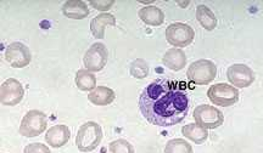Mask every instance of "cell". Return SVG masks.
<instances>
[{
	"instance_id": "1",
	"label": "cell",
	"mask_w": 263,
	"mask_h": 153,
	"mask_svg": "<svg viewBox=\"0 0 263 153\" xmlns=\"http://www.w3.org/2000/svg\"><path fill=\"white\" fill-rule=\"evenodd\" d=\"M190 100L178 81L159 78L141 91L139 110L151 124L168 128L188 116Z\"/></svg>"
},
{
	"instance_id": "2",
	"label": "cell",
	"mask_w": 263,
	"mask_h": 153,
	"mask_svg": "<svg viewBox=\"0 0 263 153\" xmlns=\"http://www.w3.org/2000/svg\"><path fill=\"white\" fill-rule=\"evenodd\" d=\"M103 140V128L95 122H87L78 129L76 145L81 152H90L100 145Z\"/></svg>"
},
{
	"instance_id": "3",
	"label": "cell",
	"mask_w": 263,
	"mask_h": 153,
	"mask_svg": "<svg viewBox=\"0 0 263 153\" xmlns=\"http://www.w3.org/2000/svg\"><path fill=\"white\" fill-rule=\"evenodd\" d=\"M216 76L217 66L212 61L205 60V58L193 62L186 71L188 79L196 85H207L215 80Z\"/></svg>"
},
{
	"instance_id": "4",
	"label": "cell",
	"mask_w": 263,
	"mask_h": 153,
	"mask_svg": "<svg viewBox=\"0 0 263 153\" xmlns=\"http://www.w3.org/2000/svg\"><path fill=\"white\" fill-rule=\"evenodd\" d=\"M48 126V118L44 112L32 110L25 115L20 124V134L25 138H35L45 132Z\"/></svg>"
},
{
	"instance_id": "5",
	"label": "cell",
	"mask_w": 263,
	"mask_h": 153,
	"mask_svg": "<svg viewBox=\"0 0 263 153\" xmlns=\"http://www.w3.org/2000/svg\"><path fill=\"white\" fill-rule=\"evenodd\" d=\"M210 101L219 107H229L239 101V90L227 83H219L210 86L207 91Z\"/></svg>"
},
{
	"instance_id": "6",
	"label": "cell",
	"mask_w": 263,
	"mask_h": 153,
	"mask_svg": "<svg viewBox=\"0 0 263 153\" xmlns=\"http://www.w3.org/2000/svg\"><path fill=\"white\" fill-rule=\"evenodd\" d=\"M195 32L189 25L182 22H174L166 28V39L174 48H185L194 41Z\"/></svg>"
},
{
	"instance_id": "7",
	"label": "cell",
	"mask_w": 263,
	"mask_h": 153,
	"mask_svg": "<svg viewBox=\"0 0 263 153\" xmlns=\"http://www.w3.org/2000/svg\"><path fill=\"white\" fill-rule=\"evenodd\" d=\"M194 119L197 125L205 129H216L224 123V116L217 107L200 105L194 110Z\"/></svg>"
},
{
	"instance_id": "8",
	"label": "cell",
	"mask_w": 263,
	"mask_h": 153,
	"mask_svg": "<svg viewBox=\"0 0 263 153\" xmlns=\"http://www.w3.org/2000/svg\"><path fill=\"white\" fill-rule=\"evenodd\" d=\"M108 58L107 48L103 43L98 41L88 49L83 57L85 70L89 72H100L106 66Z\"/></svg>"
},
{
	"instance_id": "9",
	"label": "cell",
	"mask_w": 263,
	"mask_h": 153,
	"mask_svg": "<svg viewBox=\"0 0 263 153\" xmlns=\"http://www.w3.org/2000/svg\"><path fill=\"white\" fill-rule=\"evenodd\" d=\"M25 96V88L15 78H9L0 88V101L4 106H16Z\"/></svg>"
},
{
	"instance_id": "10",
	"label": "cell",
	"mask_w": 263,
	"mask_h": 153,
	"mask_svg": "<svg viewBox=\"0 0 263 153\" xmlns=\"http://www.w3.org/2000/svg\"><path fill=\"white\" fill-rule=\"evenodd\" d=\"M227 79L236 89L248 88L255 81V73L249 66L244 63L232 64L227 70Z\"/></svg>"
},
{
	"instance_id": "11",
	"label": "cell",
	"mask_w": 263,
	"mask_h": 153,
	"mask_svg": "<svg viewBox=\"0 0 263 153\" xmlns=\"http://www.w3.org/2000/svg\"><path fill=\"white\" fill-rule=\"evenodd\" d=\"M5 60L14 68H24L31 63L32 54L27 45L20 41L11 43L5 50Z\"/></svg>"
},
{
	"instance_id": "12",
	"label": "cell",
	"mask_w": 263,
	"mask_h": 153,
	"mask_svg": "<svg viewBox=\"0 0 263 153\" xmlns=\"http://www.w3.org/2000/svg\"><path fill=\"white\" fill-rule=\"evenodd\" d=\"M71 138V132L67 125L58 124L51 126L45 134V141L54 148H60L68 142Z\"/></svg>"
},
{
	"instance_id": "13",
	"label": "cell",
	"mask_w": 263,
	"mask_h": 153,
	"mask_svg": "<svg viewBox=\"0 0 263 153\" xmlns=\"http://www.w3.org/2000/svg\"><path fill=\"white\" fill-rule=\"evenodd\" d=\"M107 26H116V17L110 12H101L90 21L91 34L97 39H104Z\"/></svg>"
},
{
	"instance_id": "14",
	"label": "cell",
	"mask_w": 263,
	"mask_h": 153,
	"mask_svg": "<svg viewBox=\"0 0 263 153\" xmlns=\"http://www.w3.org/2000/svg\"><path fill=\"white\" fill-rule=\"evenodd\" d=\"M162 63L171 71L178 72L186 66V55L182 49L173 48L166 51L162 57Z\"/></svg>"
},
{
	"instance_id": "15",
	"label": "cell",
	"mask_w": 263,
	"mask_h": 153,
	"mask_svg": "<svg viewBox=\"0 0 263 153\" xmlns=\"http://www.w3.org/2000/svg\"><path fill=\"white\" fill-rule=\"evenodd\" d=\"M89 8L83 0H67L62 5V14L72 19H82L89 15Z\"/></svg>"
},
{
	"instance_id": "16",
	"label": "cell",
	"mask_w": 263,
	"mask_h": 153,
	"mask_svg": "<svg viewBox=\"0 0 263 153\" xmlns=\"http://www.w3.org/2000/svg\"><path fill=\"white\" fill-rule=\"evenodd\" d=\"M138 15H139L140 19L144 24L154 26V27L161 26L164 22V12L160 8L154 5H147L145 8H141L138 11Z\"/></svg>"
},
{
	"instance_id": "17",
	"label": "cell",
	"mask_w": 263,
	"mask_h": 153,
	"mask_svg": "<svg viewBox=\"0 0 263 153\" xmlns=\"http://www.w3.org/2000/svg\"><path fill=\"white\" fill-rule=\"evenodd\" d=\"M116 99V94L112 89L107 86H97L88 95V100L95 106L111 105Z\"/></svg>"
},
{
	"instance_id": "18",
	"label": "cell",
	"mask_w": 263,
	"mask_h": 153,
	"mask_svg": "<svg viewBox=\"0 0 263 153\" xmlns=\"http://www.w3.org/2000/svg\"><path fill=\"white\" fill-rule=\"evenodd\" d=\"M183 136L193 141L196 145H202L203 142L209 139V132L202 126L197 125L196 123H190L183 126L182 129Z\"/></svg>"
},
{
	"instance_id": "19",
	"label": "cell",
	"mask_w": 263,
	"mask_h": 153,
	"mask_svg": "<svg viewBox=\"0 0 263 153\" xmlns=\"http://www.w3.org/2000/svg\"><path fill=\"white\" fill-rule=\"evenodd\" d=\"M196 19L206 31H213L217 27L216 15L209 6L200 4L196 8Z\"/></svg>"
},
{
	"instance_id": "20",
	"label": "cell",
	"mask_w": 263,
	"mask_h": 153,
	"mask_svg": "<svg viewBox=\"0 0 263 153\" xmlns=\"http://www.w3.org/2000/svg\"><path fill=\"white\" fill-rule=\"evenodd\" d=\"M76 85L81 91H93L97 88V77L93 72L80 70L76 73Z\"/></svg>"
},
{
	"instance_id": "21",
	"label": "cell",
	"mask_w": 263,
	"mask_h": 153,
	"mask_svg": "<svg viewBox=\"0 0 263 153\" xmlns=\"http://www.w3.org/2000/svg\"><path fill=\"white\" fill-rule=\"evenodd\" d=\"M164 153H194V149L185 140L172 139L166 144Z\"/></svg>"
},
{
	"instance_id": "22",
	"label": "cell",
	"mask_w": 263,
	"mask_h": 153,
	"mask_svg": "<svg viewBox=\"0 0 263 153\" xmlns=\"http://www.w3.org/2000/svg\"><path fill=\"white\" fill-rule=\"evenodd\" d=\"M129 73L137 79H144L149 76V64L143 58H137L130 63Z\"/></svg>"
},
{
	"instance_id": "23",
	"label": "cell",
	"mask_w": 263,
	"mask_h": 153,
	"mask_svg": "<svg viewBox=\"0 0 263 153\" xmlns=\"http://www.w3.org/2000/svg\"><path fill=\"white\" fill-rule=\"evenodd\" d=\"M108 149L111 153H134V147L130 142L124 139H118L108 145Z\"/></svg>"
},
{
	"instance_id": "24",
	"label": "cell",
	"mask_w": 263,
	"mask_h": 153,
	"mask_svg": "<svg viewBox=\"0 0 263 153\" xmlns=\"http://www.w3.org/2000/svg\"><path fill=\"white\" fill-rule=\"evenodd\" d=\"M89 4L93 6L94 9L99 10V11L106 12L107 10L112 8V5L115 4V0H90Z\"/></svg>"
},
{
	"instance_id": "25",
	"label": "cell",
	"mask_w": 263,
	"mask_h": 153,
	"mask_svg": "<svg viewBox=\"0 0 263 153\" xmlns=\"http://www.w3.org/2000/svg\"><path fill=\"white\" fill-rule=\"evenodd\" d=\"M24 153H51L48 146L41 142H34V144H29L25 147Z\"/></svg>"
},
{
	"instance_id": "26",
	"label": "cell",
	"mask_w": 263,
	"mask_h": 153,
	"mask_svg": "<svg viewBox=\"0 0 263 153\" xmlns=\"http://www.w3.org/2000/svg\"><path fill=\"white\" fill-rule=\"evenodd\" d=\"M177 4L179 6H182V8H186L190 4V2H177Z\"/></svg>"
}]
</instances>
